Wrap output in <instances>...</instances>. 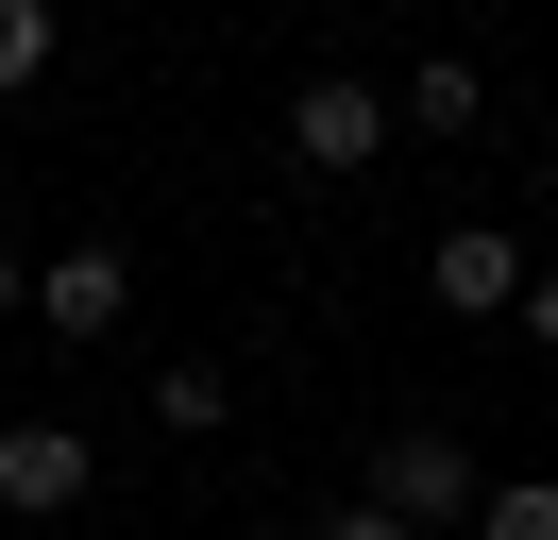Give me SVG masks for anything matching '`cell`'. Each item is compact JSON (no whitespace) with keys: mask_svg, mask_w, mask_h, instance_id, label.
<instances>
[{"mask_svg":"<svg viewBox=\"0 0 558 540\" xmlns=\"http://www.w3.org/2000/svg\"><path fill=\"white\" fill-rule=\"evenodd\" d=\"M373 506H389V524H474V456H457V439L440 422H407V439H389V472H373Z\"/></svg>","mask_w":558,"mask_h":540,"instance_id":"cell-1","label":"cell"},{"mask_svg":"<svg viewBox=\"0 0 558 540\" xmlns=\"http://www.w3.org/2000/svg\"><path fill=\"white\" fill-rule=\"evenodd\" d=\"M288 152H305V169H373L389 152V101L355 85V68H322V85L288 101Z\"/></svg>","mask_w":558,"mask_h":540,"instance_id":"cell-2","label":"cell"},{"mask_svg":"<svg viewBox=\"0 0 558 540\" xmlns=\"http://www.w3.org/2000/svg\"><path fill=\"white\" fill-rule=\"evenodd\" d=\"M119 304H136L119 236H85V254H51V270H35V321H51V338H119Z\"/></svg>","mask_w":558,"mask_h":540,"instance_id":"cell-3","label":"cell"},{"mask_svg":"<svg viewBox=\"0 0 558 540\" xmlns=\"http://www.w3.org/2000/svg\"><path fill=\"white\" fill-rule=\"evenodd\" d=\"M423 287H440L457 321H490V304H524V254H508V236H490V220H457L440 254H423Z\"/></svg>","mask_w":558,"mask_h":540,"instance_id":"cell-4","label":"cell"},{"mask_svg":"<svg viewBox=\"0 0 558 540\" xmlns=\"http://www.w3.org/2000/svg\"><path fill=\"white\" fill-rule=\"evenodd\" d=\"M69 490H85V439H69V422H0V506H35V524H51Z\"/></svg>","mask_w":558,"mask_h":540,"instance_id":"cell-5","label":"cell"},{"mask_svg":"<svg viewBox=\"0 0 558 540\" xmlns=\"http://www.w3.org/2000/svg\"><path fill=\"white\" fill-rule=\"evenodd\" d=\"M220 405H238V389H220L204 355H186V371H153V422H170V439H220Z\"/></svg>","mask_w":558,"mask_h":540,"instance_id":"cell-6","label":"cell"},{"mask_svg":"<svg viewBox=\"0 0 558 540\" xmlns=\"http://www.w3.org/2000/svg\"><path fill=\"white\" fill-rule=\"evenodd\" d=\"M474 540H558V490L524 472V490H474Z\"/></svg>","mask_w":558,"mask_h":540,"instance_id":"cell-7","label":"cell"},{"mask_svg":"<svg viewBox=\"0 0 558 540\" xmlns=\"http://www.w3.org/2000/svg\"><path fill=\"white\" fill-rule=\"evenodd\" d=\"M51 68V0H0V85H35Z\"/></svg>","mask_w":558,"mask_h":540,"instance_id":"cell-8","label":"cell"},{"mask_svg":"<svg viewBox=\"0 0 558 540\" xmlns=\"http://www.w3.org/2000/svg\"><path fill=\"white\" fill-rule=\"evenodd\" d=\"M524 338H558V270H524Z\"/></svg>","mask_w":558,"mask_h":540,"instance_id":"cell-9","label":"cell"},{"mask_svg":"<svg viewBox=\"0 0 558 540\" xmlns=\"http://www.w3.org/2000/svg\"><path fill=\"white\" fill-rule=\"evenodd\" d=\"M322 540H407V524H389V506H355V524H322Z\"/></svg>","mask_w":558,"mask_h":540,"instance_id":"cell-10","label":"cell"},{"mask_svg":"<svg viewBox=\"0 0 558 540\" xmlns=\"http://www.w3.org/2000/svg\"><path fill=\"white\" fill-rule=\"evenodd\" d=\"M0 304H17V254H0Z\"/></svg>","mask_w":558,"mask_h":540,"instance_id":"cell-11","label":"cell"}]
</instances>
